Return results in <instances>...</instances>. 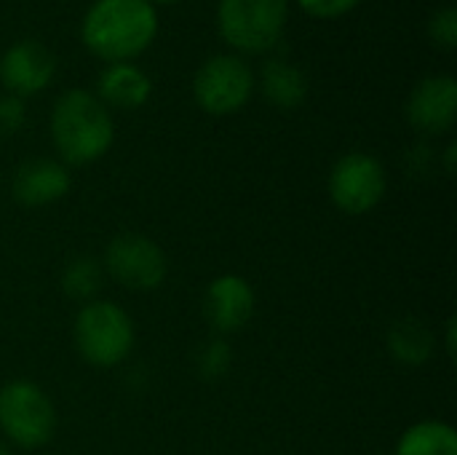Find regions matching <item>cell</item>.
Returning <instances> with one entry per match:
<instances>
[{
	"mask_svg": "<svg viewBox=\"0 0 457 455\" xmlns=\"http://www.w3.org/2000/svg\"><path fill=\"white\" fill-rule=\"evenodd\" d=\"M158 35V13L147 0H94L80 21L83 46L102 62H134Z\"/></svg>",
	"mask_w": 457,
	"mask_h": 455,
	"instance_id": "cell-1",
	"label": "cell"
},
{
	"mask_svg": "<svg viewBox=\"0 0 457 455\" xmlns=\"http://www.w3.org/2000/svg\"><path fill=\"white\" fill-rule=\"evenodd\" d=\"M51 139L72 166L102 158L115 139L110 107L88 88L64 91L51 110Z\"/></svg>",
	"mask_w": 457,
	"mask_h": 455,
	"instance_id": "cell-2",
	"label": "cell"
},
{
	"mask_svg": "<svg viewBox=\"0 0 457 455\" xmlns=\"http://www.w3.org/2000/svg\"><path fill=\"white\" fill-rule=\"evenodd\" d=\"M289 21V0H220L217 32L238 54H270Z\"/></svg>",
	"mask_w": 457,
	"mask_h": 455,
	"instance_id": "cell-3",
	"label": "cell"
},
{
	"mask_svg": "<svg viewBox=\"0 0 457 455\" xmlns=\"http://www.w3.org/2000/svg\"><path fill=\"white\" fill-rule=\"evenodd\" d=\"M75 346L88 365L115 367L131 354L134 324L129 314L115 303H86L75 319Z\"/></svg>",
	"mask_w": 457,
	"mask_h": 455,
	"instance_id": "cell-4",
	"label": "cell"
},
{
	"mask_svg": "<svg viewBox=\"0 0 457 455\" xmlns=\"http://www.w3.org/2000/svg\"><path fill=\"white\" fill-rule=\"evenodd\" d=\"M257 78L238 54H214L193 75V99L209 115H233L254 94Z\"/></svg>",
	"mask_w": 457,
	"mask_h": 455,
	"instance_id": "cell-5",
	"label": "cell"
},
{
	"mask_svg": "<svg viewBox=\"0 0 457 455\" xmlns=\"http://www.w3.org/2000/svg\"><path fill=\"white\" fill-rule=\"evenodd\" d=\"M0 429L19 448H43L56 429L48 394L32 381H11L0 389Z\"/></svg>",
	"mask_w": 457,
	"mask_h": 455,
	"instance_id": "cell-6",
	"label": "cell"
},
{
	"mask_svg": "<svg viewBox=\"0 0 457 455\" xmlns=\"http://www.w3.org/2000/svg\"><path fill=\"white\" fill-rule=\"evenodd\" d=\"M388 180L383 164L370 153H345L329 172V196L337 209L364 215L386 196Z\"/></svg>",
	"mask_w": 457,
	"mask_h": 455,
	"instance_id": "cell-7",
	"label": "cell"
},
{
	"mask_svg": "<svg viewBox=\"0 0 457 455\" xmlns=\"http://www.w3.org/2000/svg\"><path fill=\"white\" fill-rule=\"evenodd\" d=\"M104 268L120 287L147 292L163 284L166 255L142 233H120L107 244Z\"/></svg>",
	"mask_w": 457,
	"mask_h": 455,
	"instance_id": "cell-8",
	"label": "cell"
},
{
	"mask_svg": "<svg viewBox=\"0 0 457 455\" xmlns=\"http://www.w3.org/2000/svg\"><path fill=\"white\" fill-rule=\"evenodd\" d=\"M56 59L54 54L37 40H19L0 56V83L5 94L19 99L35 97L54 80Z\"/></svg>",
	"mask_w": 457,
	"mask_h": 455,
	"instance_id": "cell-9",
	"label": "cell"
},
{
	"mask_svg": "<svg viewBox=\"0 0 457 455\" xmlns=\"http://www.w3.org/2000/svg\"><path fill=\"white\" fill-rule=\"evenodd\" d=\"M457 80L453 75L423 78L407 99V121L423 134H445L455 126Z\"/></svg>",
	"mask_w": 457,
	"mask_h": 455,
	"instance_id": "cell-10",
	"label": "cell"
},
{
	"mask_svg": "<svg viewBox=\"0 0 457 455\" xmlns=\"http://www.w3.org/2000/svg\"><path fill=\"white\" fill-rule=\"evenodd\" d=\"M204 308H206V319L220 333H236L254 314V292L246 279L236 274H225L209 284Z\"/></svg>",
	"mask_w": 457,
	"mask_h": 455,
	"instance_id": "cell-11",
	"label": "cell"
},
{
	"mask_svg": "<svg viewBox=\"0 0 457 455\" xmlns=\"http://www.w3.org/2000/svg\"><path fill=\"white\" fill-rule=\"evenodd\" d=\"M70 172L64 164L54 158H32L24 161L13 174V196L24 206H46L67 196Z\"/></svg>",
	"mask_w": 457,
	"mask_h": 455,
	"instance_id": "cell-12",
	"label": "cell"
},
{
	"mask_svg": "<svg viewBox=\"0 0 457 455\" xmlns=\"http://www.w3.org/2000/svg\"><path fill=\"white\" fill-rule=\"evenodd\" d=\"M150 94H153V80L134 62L107 64L96 83V97L107 107H118V110H137L150 99Z\"/></svg>",
	"mask_w": 457,
	"mask_h": 455,
	"instance_id": "cell-13",
	"label": "cell"
},
{
	"mask_svg": "<svg viewBox=\"0 0 457 455\" xmlns=\"http://www.w3.org/2000/svg\"><path fill=\"white\" fill-rule=\"evenodd\" d=\"M260 91L273 107L295 110L308 97V78L295 62L270 56L260 70Z\"/></svg>",
	"mask_w": 457,
	"mask_h": 455,
	"instance_id": "cell-14",
	"label": "cell"
},
{
	"mask_svg": "<svg viewBox=\"0 0 457 455\" xmlns=\"http://www.w3.org/2000/svg\"><path fill=\"white\" fill-rule=\"evenodd\" d=\"M396 455H457L455 429L445 421H420L402 434Z\"/></svg>",
	"mask_w": 457,
	"mask_h": 455,
	"instance_id": "cell-15",
	"label": "cell"
},
{
	"mask_svg": "<svg viewBox=\"0 0 457 455\" xmlns=\"http://www.w3.org/2000/svg\"><path fill=\"white\" fill-rule=\"evenodd\" d=\"M388 349L391 354L410 367H418L423 362H428L431 351H434V338L428 333V327L423 322L407 319L391 327L388 333Z\"/></svg>",
	"mask_w": 457,
	"mask_h": 455,
	"instance_id": "cell-16",
	"label": "cell"
},
{
	"mask_svg": "<svg viewBox=\"0 0 457 455\" xmlns=\"http://www.w3.org/2000/svg\"><path fill=\"white\" fill-rule=\"evenodd\" d=\"M102 265L94 257H75L62 274V290L72 300H91L102 287Z\"/></svg>",
	"mask_w": 457,
	"mask_h": 455,
	"instance_id": "cell-17",
	"label": "cell"
},
{
	"mask_svg": "<svg viewBox=\"0 0 457 455\" xmlns=\"http://www.w3.org/2000/svg\"><path fill=\"white\" fill-rule=\"evenodd\" d=\"M428 38L436 48L442 51H453L457 48V8L455 5H445L439 11H434V16L428 19Z\"/></svg>",
	"mask_w": 457,
	"mask_h": 455,
	"instance_id": "cell-18",
	"label": "cell"
},
{
	"mask_svg": "<svg viewBox=\"0 0 457 455\" xmlns=\"http://www.w3.org/2000/svg\"><path fill=\"white\" fill-rule=\"evenodd\" d=\"M361 0H297V5L313 16V19H321V21H329V19H340L345 13H351Z\"/></svg>",
	"mask_w": 457,
	"mask_h": 455,
	"instance_id": "cell-19",
	"label": "cell"
},
{
	"mask_svg": "<svg viewBox=\"0 0 457 455\" xmlns=\"http://www.w3.org/2000/svg\"><path fill=\"white\" fill-rule=\"evenodd\" d=\"M228 367H230V349L222 341H212L201 351V373L206 378H220L228 373Z\"/></svg>",
	"mask_w": 457,
	"mask_h": 455,
	"instance_id": "cell-20",
	"label": "cell"
},
{
	"mask_svg": "<svg viewBox=\"0 0 457 455\" xmlns=\"http://www.w3.org/2000/svg\"><path fill=\"white\" fill-rule=\"evenodd\" d=\"M24 99L13 94H0V134H13L24 123Z\"/></svg>",
	"mask_w": 457,
	"mask_h": 455,
	"instance_id": "cell-21",
	"label": "cell"
},
{
	"mask_svg": "<svg viewBox=\"0 0 457 455\" xmlns=\"http://www.w3.org/2000/svg\"><path fill=\"white\" fill-rule=\"evenodd\" d=\"M447 351L450 357H455V319H450L447 324Z\"/></svg>",
	"mask_w": 457,
	"mask_h": 455,
	"instance_id": "cell-22",
	"label": "cell"
},
{
	"mask_svg": "<svg viewBox=\"0 0 457 455\" xmlns=\"http://www.w3.org/2000/svg\"><path fill=\"white\" fill-rule=\"evenodd\" d=\"M455 153L457 147L455 145H450V147H447V172H455Z\"/></svg>",
	"mask_w": 457,
	"mask_h": 455,
	"instance_id": "cell-23",
	"label": "cell"
},
{
	"mask_svg": "<svg viewBox=\"0 0 457 455\" xmlns=\"http://www.w3.org/2000/svg\"><path fill=\"white\" fill-rule=\"evenodd\" d=\"M147 3L155 8V5H174V3H179V0H147Z\"/></svg>",
	"mask_w": 457,
	"mask_h": 455,
	"instance_id": "cell-24",
	"label": "cell"
},
{
	"mask_svg": "<svg viewBox=\"0 0 457 455\" xmlns=\"http://www.w3.org/2000/svg\"><path fill=\"white\" fill-rule=\"evenodd\" d=\"M0 455H11V451H8V448H5L3 442H0Z\"/></svg>",
	"mask_w": 457,
	"mask_h": 455,
	"instance_id": "cell-25",
	"label": "cell"
}]
</instances>
